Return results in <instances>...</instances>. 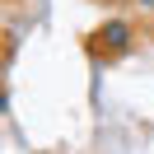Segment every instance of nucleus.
<instances>
[{
  "mask_svg": "<svg viewBox=\"0 0 154 154\" xmlns=\"http://www.w3.org/2000/svg\"><path fill=\"white\" fill-rule=\"evenodd\" d=\"M98 33H103V51H112V56L131 51V23H126V19H107Z\"/></svg>",
  "mask_w": 154,
  "mask_h": 154,
  "instance_id": "obj_1",
  "label": "nucleus"
},
{
  "mask_svg": "<svg viewBox=\"0 0 154 154\" xmlns=\"http://www.w3.org/2000/svg\"><path fill=\"white\" fill-rule=\"evenodd\" d=\"M140 5H145V10H154V0H140Z\"/></svg>",
  "mask_w": 154,
  "mask_h": 154,
  "instance_id": "obj_2",
  "label": "nucleus"
}]
</instances>
